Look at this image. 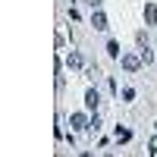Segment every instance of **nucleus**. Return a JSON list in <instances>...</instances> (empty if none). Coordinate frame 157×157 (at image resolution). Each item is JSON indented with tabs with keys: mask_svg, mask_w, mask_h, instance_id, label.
Listing matches in <instances>:
<instances>
[{
	"mask_svg": "<svg viewBox=\"0 0 157 157\" xmlns=\"http://www.w3.org/2000/svg\"><path fill=\"white\" fill-rule=\"evenodd\" d=\"M98 101H101V98H98V91H94V88H91V91H88V94H85V104H88V107H91V110H94V107H98Z\"/></svg>",
	"mask_w": 157,
	"mask_h": 157,
	"instance_id": "1",
	"label": "nucleus"
},
{
	"mask_svg": "<svg viewBox=\"0 0 157 157\" xmlns=\"http://www.w3.org/2000/svg\"><path fill=\"white\" fill-rule=\"evenodd\" d=\"M91 25H94V29H107V19H104V13H94V16H91Z\"/></svg>",
	"mask_w": 157,
	"mask_h": 157,
	"instance_id": "2",
	"label": "nucleus"
},
{
	"mask_svg": "<svg viewBox=\"0 0 157 157\" xmlns=\"http://www.w3.org/2000/svg\"><path fill=\"white\" fill-rule=\"evenodd\" d=\"M69 123H72L75 129H85V116H82V113H72V116H69Z\"/></svg>",
	"mask_w": 157,
	"mask_h": 157,
	"instance_id": "3",
	"label": "nucleus"
},
{
	"mask_svg": "<svg viewBox=\"0 0 157 157\" xmlns=\"http://www.w3.org/2000/svg\"><path fill=\"white\" fill-rule=\"evenodd\" d=\"M123 66L126 69H138V57H123Z\"/></svg>",
	"mask_w": 157,
	"mask_h": 157,
	"instance_id": "4",
	"label": "nucleus"
},
{
	"mask_svg": "<svg viewBox=\"0 0 157 157\" xmlns=\"http://www.w3.org/2000/svg\"><path fill=\"white\" fill-rule=\"evenodd\" d=\"M129 138H132L129 129H116V141H129Z\"/></svg>",
	"mask_w": 157,
	"mask_h": 157,
	"instance_id": "5",
	"label": "nucleus"
},
{
	"mask_svg": "<svg viewBox=\"0 0 157 157\" xmlns=\"http://www.w3.org/2000/svg\"><path fill=\"white\" fill-rule=\"evenodd\" d=\"M145 19H148V22H154V19H157V6H151V3H148V10H145Z\"/></svg>",
	"mask_w": 157,
	"mask_h": 157,
	"instance_id": "6",
	"label": "nucleus"
},
{
	"mask_svg": "<svg viewBox=\"0 0 157 157\" xmlns=\"http://www.w3.org/2000/svg\"><path fill=\"white\" fill-rule=\"evenodd\" d=\"M107 54H110V57H120V44L110 41V44H107Z\"/></svg>",
	"mask_w": 157,
	"mask_h": 157,
	"instance_id": "7",
	"label": "nucleus"
},
{
	"mask_svg": "<svg viewBox=\"0 0 157 157\" xmlns=\"http://www.w3.org/2000/svg\"><path fill=\"white\" fill-rule=\"evenodd\" d=\"M69 66L78 69V66H82V57H78V54H69Z\"/></svg>",
	"mask_w": 157,
	"mask_h": 157,
	"instance_id": "8",
	"label": "nucleus"
},
{
	"mask_svg": "<svg viewBox=\"0 0 157 157\" xmlns=\"http://www.w3.org/2000/svg\"><path fill=\"white\" fill-rule=\"evenodd\" d=\"M88 3H91V6H94V10H98V6H101V0H88Z\"/></svg>",
	"mask_w": 157,
	"mask_h": 157,
	"instance_id": "9",
	"label": "nucleus"
}]
</instances>
